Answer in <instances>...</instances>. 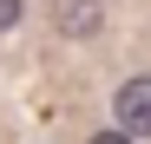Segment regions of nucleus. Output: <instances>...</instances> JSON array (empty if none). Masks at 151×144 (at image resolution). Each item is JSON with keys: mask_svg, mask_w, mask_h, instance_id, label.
<instances>
[{"mask_svg": "<svg viewBox=\"0 0 151 144\" xmlns=\"http://www.w3.org/2000/svg\"><path fill=\"white\" fill-rule=\"evenodd\" d=\"M86 144H138L132 131H99V138H86Z\"/></svg>", "mask_w": 151, "mask_h": 144, "instance_id": "7ed1b4c3", "label": "nucleus"}, {"mask_svg": "<svg viewBox=\"0 0 151 144\" xmlns=\"http://www.w3.org/2000/svg\"><path fill=\"white\" fill-rule=\"evenodd\" d=\"M13 20H20V0H0V33H7Z\"/></svg>", "mask_w": 151, "mask_h": 144, "instance_id": "20e7f679", "label": "nucleus"}, {"mask_svg": "<svg viewBox=\"0 0 151 144\" xmlns=\"http://www.w3.org/2000/svg\"><path fill=\"white\" fill-rule=\"evenodd\" d=\"M53 26L66 39H92L105 26V0H53Z\"/></svg>", "mask_w": 151, "mask_h": 144, "instance_id": "f03ea898", "label": "nucleus"}, {"mask_svg": "<svg viewBox=\"0 0 151 144\" xmlns=\"http://www.w3.org/2000/svg\"><path fill=\"white\" fill-rule=\"evenodd\" d=\"M112 111H118V131L151 138V79H125L118 98H112Z\"/></svg>", "mask_w": 151, "mask_h": 144, "instance_id": "f257e3e1", "label": "nucleus"}]
</instances>
